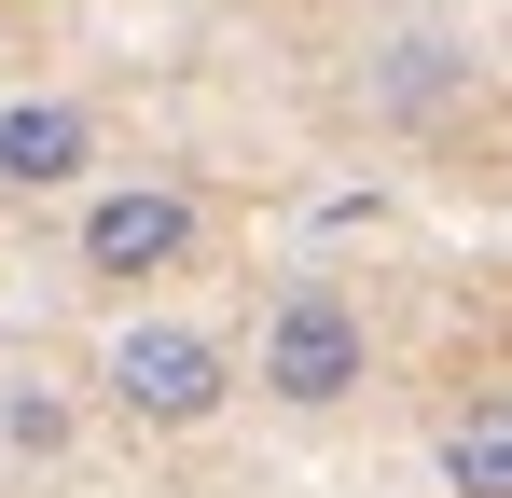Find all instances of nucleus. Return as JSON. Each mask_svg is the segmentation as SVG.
<instances>
[{
	"mask_svg": "<svg viewBox=\"0 0 512 498\" xmlns=\"http://www.w3.org/2000/svg\"><path fill=\"white\" fill-rule=\"evenodd\" d=\"M222 388H236V360L208 332H180V319L111 332V415L125 429H194V415H222Z\"/></svg>",
	"mask_w": 512,
	"mask_h": 498,
	"instance_id": "nucleus-1",
	"label": "nucleus"
},
{
	"mask_svg": "<svg viewBox=\"0 0 512 498\" xmlns=\"http://www.w3.org/2000/svg\"><path fill=\"white\" fill-rule=\"evenodd\" d=\"M360 360H374V346H360V305H346V291H319V277L277 291V319H263V388H277V402H305V415L346 402Z\"/></svg>",
	"mask_w": 512,
	"mask_h": 498,
	"instance_id": "nucleus-2",
	"label": "nucleus"
},
{
	"mask_svg": "<svg viewBox=\"0 0 512 498\" xmlns=\"http://www.w3.org/2000/svg\"><path fill=\"white\" fill-rule=\"evenodd\" d=\"M180 249H194V194H167V180H125L84 208V277H167Z\"/></svg>",
	"mask_w": 512,
	"mask_h": 498,
	"instance_id": "nucleus-3",
	"label": "nucleus"
},
{
	"mask_svg": "<svg viewBox=\"0 0 512 498\" xmlns=\"http://www.w3.org/2000/svg\"><path fill=\"white\" fill-rule=\"evenodd\" d=\"M97 166V125L70 97H14L0 111V194H56V180H84Z\"/></svg>",
	"mask_w": 512,
	"mask_h": 498,
	"instance_id": "nucleus-4",
	"label": "nucleus"
},
{
	"mask_svg": "<svg viewBox=\"0 0 512 498\" xmlns=\"http://www.w3.org/2000/svg\"><path fill=\"white\" fill-rule=\"evenodd\" d=\"M443 485L457 498H512V415L499 402H471L457 429H443Z\"/></svg>",
	"mask_w": 512,
	"mask_h": 498,
	"instance_id": "nucleus-5",
	"label": "nucleus"
},
{
	"mask_svg": "<svg viewBox=\"0 0 512 498\" xmlns=\"http://www.w3.org/2000/svg\"><path fill=\"white\" fill-rule=\"evenodd\" d=\"M457 83H471V56H457V42H402V56L374 70V97H388V111H429V97H457Z\"/></svg>",
	"mask_w": 512,
	"mask_h": 498,
	"instance_id": "nucleus-6",
	"label": "nucleus"
},
{
	"mask_svg": "<svg viewBox=\"0 0 512 498\" xmlns=\"http://www.w3.org/2000/svg\"><path fill=\"white\" fill-rule=\"evenodd\" d=\"M0 443L56 457V443H70V402H56V388H0Z\"/></svg>",
	"mask_w": 512,
	"mask_h": 498,
	"instance_id": "nucleus-7",
	"label": "nucleus"
}]
</instances>
